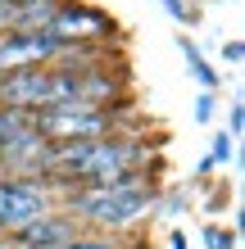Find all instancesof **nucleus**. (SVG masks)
<instances>
[{"label":"nucleus","mask_w":245,"mask_h":249,"mask_svg":"<svg viewBox=\"0 0 245 249\" xmlns=\"http://www.w3.org/2000/svg\"><path fill=\"white\" fill-rule=\"evenodd\" d=\"M73 236H82V227L64 209H50L46 217H37V222H27L23 231H14L9 240H23V245H37V249H59L64 240H73Z\"/></svg>","instance_id":"nucleus-6"},{"label":"nucleus","mask_w":245,"mask_h":249,"mask_svg":"<svg viewBox=\"0 0 245 249\" xmlns=\"http://www.w3.org/2000/svg\"><path fill=\"white\" fill-rule=\"evenodd\" d=\"M64 46L50 32H0V72H19V68H46L55 64V54Z\"/></svg>","instance_id":"nucleus-5"},{"label":"nucleus","mask_w":245,"mask_h":249,"mask_svg":"<svg viewBox=\"0 0 245 249\" xmlns=\"http://www.w3.org/2000/svg\"><path fill=\"white\" fill-rule=\"evenodd\" d=\"M164 9H168V14H172L177 23H195L191 14H186V0H164Z\"/></svg>","instance_id":"nucleus-15"},{"label":"nucleus","mask_w":245,"mask_h":249,"mask_svg":"<svg viewBox=\"0 0 245 249\" xmlns=\"http://www.w3.org/2000/svg\"><path fill=\"white\" fill-rule=\"evenodd\" d=\"M50 209H59V195L46 186V177H0V236L23 231Z\"/></svg>","instance_id":"nucleus-3"},{"label":"nucleus","mask_w":245,"mask_h":249,"mask_svg":"<svg viewBox=\"0 0 245 249\" xmlns=\"http://www.w3.org/2000/svg\"><path fill=\"white\" fill-rule=\"evenodd\" d=\"M46 32L59 41V46H86V41H100V36H113V18L100 14L91 5H77V0H59L46 23Z\"/></svg>","instance_id":"nucleus-4"},{"label":"nucleus","mask_w":245,"mask_h":249,"mask_svg":"<svg viewBox=\"0 0 245 249\" xmlns=\"http://www.w3.org/2000/svg\"><path fill=\"white\" fill-rule=\"evenodd\" d=\"M177 50H182V59H186V68L195 72V82L205 86V91H213V86H218V77H213V68L205 64V54H200V46L191 36H177Z\"/></svg>","instance_id":"nucleus-8"},{"label":"nucleus","mask_w":245,"mask_h":249,"mask_svg":"<svg viewBox=\"0 0 245 249\" xmlns=\"http://www.w3.org/2000/svg\"><path fill=\"white\" fill-rule=\"evenodd\" d=\"M195 118H200V123H209V118H213V91H205V95L195 100Z\"/></svg>","instance_id":"nucleus-14"},{"label":"nucleus","mask_w":245,"mask_h":249,"mask_svg":"<svg viewBox=\"0 0 245 249\" xmlns=\"http://www.w3.org/2000/svg\"><path fill=\"white\" fill-rule=\"evenodd\" d=\"M59 249H118V245L105 240V236H73V240H64Z\"/></svg>","instance_id":"nucleus-12"},{"label":"nucleus","mask_w":245,"mask_h":249,"mask_svg":"<svg viewBox=\"0 0 245 249\" xmlns=\"http://www.w3.org/2000/svg\"><path fill=\"white\" fill-rule=\"evenodd\" d=\"M154 204H159L154 186L146 177H132V181H118V186H82V190H73V195L59 199V209L73 217L77 227L86 222V227H113V231H123V227L141 222Z\"/></svg>","instance_id":"nucleus-1"},{"label":"nucleus","mask_w":245,"mask_h":249,"mask_svg":"<svg viewBox=\"0 0 245 249\" xmlns=\"http://www.w3.org/2000/svg\"><path fill=\"white\" fill-rule=\"evenodd\" d=\"M141 249H150V245H141Z\"/></svg>","instance_id":"nucleus-19"},{"label":"nucleus","mask_w":245,"mask_h":249,"mask_svg":"<svg viewBox=\"0 0 245 249\" xmlns=\"http://www.w3.org/2000/svg\"><path fill=\"white\" fill-rule=\"evenodd\" d=\"M205 249H236V236H232L227 227L209 222V227H205Z\"/></svg>","instance_id":"nucleus-10"},{"label":"nucleus","mask_w":245,"mask_h":249,"mask_svg":"<svg viewBox=\"0 0 245 249\" xmlns=\"http://www.w3.org/2000/svg\"><path fill=\"white\" fill-rule=\"evenodd\" d=\"M245 131V109H241V100H232V113H227V136H241Z\"/></svg>","instance_id":"nucleus-13"},{"label":"nucleus","mask_w":245,"mask_h":249,"mask_svg":"<svg viewBox=\"0 0 245 249\" xmlns=\"http://www.w3.org/2000/svg\"><path fill=\"white\" fill-rule=\"evenodd\" d=\"M9 9H14V0H0V32H5V23H9Z\"/></svg>","instance_id":"nucleus-17"},{"label":"nucleus","mask_w":245,"mask_h":249,"mask_svg":"<svg viewBox=\"0 0 245 249\" xmlns=\"http://www.w3.org/2000/svg\"><path fill=\"white\" fill-rule=\"evenodd\" d=\"M241 50H245L241 41H227V50H223V54H227V59H232V64H241Z\"/></svg>","instance_id":"nucleus-16"},{"label":"nucleus","mask_w":245,"mask_h":249,"mask_svg":"<svg viewBox=\"0 0 245 249\" xmlns=\"http://www.w3.org/2000/svg\"><path fill=\"white\" fill-rule=\"evenodd\" d=\"M32 127H37V136L50 141V145H73V141L109 136V131H113V113L68 100V105H50V109L32 113Z\"/></svg>","instance_id":"nucleus-2"},{"label":"nucleus","mask_w":245,"mask_h":249,"mask_svg":"<svg viewBox=\"0 0 245 249\" xmlns=\"http://www.w3.org/2000/svg\"><path fill=\"white\" fill-rule=\"evenodd\" d=\"M0 245H5V236H0Z\"/></svg>","instance_id":"nucleus-18"},{"label":"nucleus","mask_w":245,"mask_h":249,"mask_svg":"<svg viewBox=\"0 0 245 249\" xmlns=\"http://www.w3.org/2000/svg\"><path fill=\"white\" fill-rule=\"evenodd\" d=\"M55 5H59V0H14L5 27H9V32H46Z\"/></svg>","instance_id":"nucleus-7"},{"label":"nucleus","mask_w":245,"mask_h":249,"mask_svg":"<svg viewBox=\"0 0 245 249\" xmlns=\"http://www.w3.org/2000/svg\"><path fill=\"white\" fill-rule=\"evenodd\" d=\"M218 163H232V136H213V150H209L205 163H200V172H209V168H218Z\"/></svg>","instance_id":"nucleus-9"},{"label":"nucleus","mask_w":245,"mask_h":249,"mask_svg":"<svg viewBox=\"0 0 245 249\" xmlns=\"http://www.w3.org/2000/svg\"><path fill=\"white\" fill-rule=\"evenodd\" d=\"M27 123H32V118H27V113L0 109V141H5V136H14V131H19V127H27Z\"/></svg>","instance_id":"nucleus-11"}]
</instances>
